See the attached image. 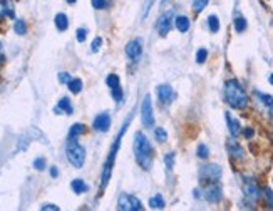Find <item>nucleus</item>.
<instances>
[{"label":"nucleus","instance_id":"1","mask_svg":"<svg viewBox=\"0 0 273 211\" xmlns=\"http://www.w3.org/2000/svg\"><path fill=\"white\" fill-rule=\"evenodd\" d=\"M225 101L228 103L233 109H238L242 111L248 106V96L245 93V89L242 87V84L237 79H230L225 82Z\"/></svg>","mask_w":273,"mask_h":211},{"label":"nucleus","instance_id":"2","mask_svg":"<svg viewBox=\"0 0 273 211\" xmlns=\"http://www.w3.org/2000/svg\"><path fill=\"white\" fill-rule=\"evenodd\" d=\"M134 158H136L137 164L142 169H151L152 166V158H154V153H152V148L147 141V137L141 132H136L134 136Z\"/></svg>","mask_w":273,"mask_h":211},{"label":"nucleus","instance_id":"3","mask_svg":"<svg viewBox=\"0 0 273 211\" xmlns=\"http://www.w3.org/2000/svg\"><path fill=\"white\" fill-rule=\"evenodd\" d=\"M131 119H133V116H129L126 119V122L123 124L118 137H116L113 148H111V151H109V156H108V159H106V163H104V166H103V173H101V190H104V188L108 186L109 180H111V174H113V166H114V161H116V154H118L119 146H121V139H123V136H124V131H126L128 124L131 122Z\"/></svg>","mask_w":273,"mask_h":211},{"label":"nucleus","instance_id":"4","mask_svg":"<svg viewBox=\"0 0 273 211\" xmlns=\"http://www.w3.org/2000/svg\"><path fill=\"white\" fill-rule=\"evenodd\" d=\"M66 158L74 168H82L86 163V149L77 141V137H69L66 143Z\"/></svg>","mask_w":273,"mask_h":211},{"label":"nucleus","instance_id":"5","mask_svg":"<svg viewBox=\"0 0 273 211\" xmlns=\"http://www.w3.org/2000/svg\"><path fill=\"white\" fill-rule=\"evenodd\" d=\"M118 210H121V211H141L142 203L136 198V196L123 193V195H119V198H118Z\"/></svg>","mask_w":273,"mask_h":211},{"label":"nucleus","instance_id":"6","mask_svg":"<svg viewBox=\"0 0 273 211\" xmlns=\"http://www.w3.org/2000/svg\"><path fill=\"white\" fill-rule=\"evenodd\" d=\"M141 122L144 127H152L154 124V114H152V103L149 96H144L141 103Z\"/></svg>","mask_w":273,"mask_h":211},{"label":"nucleus","instance_id":"7","mask_svg":"<svg viewBox=\"0 0 273 211\" xmlns=\"http://www.w3.org/2000/svg\"><path fill=\"white\" fill-rule=\"evenodd\" d=\"M221 178V168L218 164H205L200 169V180L201 181H220Z\"/></svg>","mask_w":273,"mask_h":211},{"label":"nucleus","instance_id":"8","mask_svg":"<svg viewBox=\"0 0 273 211\" xmlns=\"http://www.w3.org/2000/svg\"><path fill=\"white\" fill-rule=\"evenodd\" d=\"M223 198V188L218 181H213L206 186L205 190V200L208 203H220Z\"/></svg>","mask_w":273,"mask_h":211},{"label":"nucleus","instance_id":"9","mask_svg":"<svg viewBox=\"0 0 273 211\" xmlns=\"http://www.w3.org/2000/svg\"><path fill=\"white\" fill-rule=\"evenodd\" d=\"M173 17H174V12L173 10H169V12H164L163 15L159 17L158 22H156V29H158L159 32V35H168L169 34V30H171V27H173Z\"/></svg>","mask_w":273,"mask_h":211},{"label":"nucleus","instance_id":"10","mask_svg":"<svg viewBox=\"0 0 273 211\" xmlns=\"http://www.w3.org/2000/svg\"><path fill=\"white\" fill-rule=\"evenodd\" d=\"M243 193H245V198H247L250 203H255V201L260 198V190H258L257 183L253 181L252 178H245Z\"/></svg>","mask_w":273,"mask_h":211},{"label":"nucleus","instance_id":"11","mask_svg":"<svg viewBox=\"0 0 273 211\" xmlns=\"http://www.w3.org/2000/svg\"><path fill=\"white\" fill-rule=\"evenodd\" d=\"M142 54V44L139 39L136 40H129V42L126 44V56L131 59L133 62H137L139 61Z\"/></svg>","mask_w":273,"mask_h":211},{"label":"nucleus","instance_id":"12","mask_svg":"<svg viewBox=\"0 0 273 211\" xmlns=\"http://www.w3.org/2000/svg\"><path fill=\"white\" fill-rule=\"evenodd\" d=\"M92 127H94V131L108 132L109 127H111V116L108 112L97 114V116L94 117V121H92Z\"/></svg>","mask_w":273,"mask_h":211},{"label":"nucleus","instance_id":"13","mask_svg":"<svg viewBox=\"0 0 273 211\" xmlns=\"http://www.w3.org/2000/svg\"><path fill=\"white\" fill-rule=\"evenodd\" d=\"M156 93H158V99L161 104H169L173 103V98H174V93H173V87L168 86V84H161L158 89H156Z\"/></svg>","mask_w":273,"mask_h":211},{"label":"nucleus","instance_id":"14","mask_svg":"<svg viewBox=\"0 0 273 211\" xmlns=\"http://www.w3.org/2000/svg\"><path fill=\"white\" fill-rule=\"evenodd\" d=\"M226 151H228L231 158L237 159V161H242L243 156H245L243 148L237 143V139H235V137H231V139H228V143H226Z\"/></svg>","mask_w":273,"mask_h":211},{"label":"nucleus","instance_id":"15","mask_svg":"<svg viewBox=\"0 0 273 211\" xmlns=\"http://www.w3.org/2000/svg\"><path fill=\"white\" fill-rule=\"evenodd\" d=\"M225 119H226V124H228V131L230 134L233 137H238L240 134H242V126H240V121H237V119L231 117L230 112H225Z\"/></svg>","mask_w":273,"mask_h":211},{"label":"nucleus","instance_id":"16","mask_svg":"<svg viewBox=\"0 0 273 211\" xmlns=\"http://www.w3.org/2000/svg\"><path fill=\"white\" fill-rule=\"evenodd\" d=\"M54 112L55 114H67V116H71V114L74 112V107L71 104V101H69V98H61L59 99L57 106L54 107Z\"/></svg>","mask_w":273,"mask_h":211},{"label":"nucleus","instance_id":"17","mask_svg":"<svg viewBox=\"0 0 273 211\" xmlns=\"http://www.w3.org/2000/svg\"><path fill=\"white\" fill-rule=\"evenodd\" d=\"M255 98L258 103L265 106V109H268V111L273 114V96H268V94L260 93V91H255Z\"/></svg>","mask_w":273,"mask_h":211},{"label":"nucleus","instance_id":"18","mask_svg":"<svg viewBox=\"0 0 273 211\" xmlns=\"http://www.w3.org/2000/svg\"><path fill=\"white\" fill-rule=\"evenodd\" d=\"M55 27H57V30L59 32H64V30H67V27H69V19H67V15L66 13H57L55 15Z\"/></svg>","mask_w":273,"mask_h":211},{"label":"nucleus","instance_id":"19","mask_svg":"<svg viewBox=\"0 0 273 211\" xmlns=\"http://www.w3.org/2000/svg\"><path fill=\"white\" fill-rule=\"evenodd\" d=\"M174 27L178 29V32H188L189 29V19L188 17H184V15H178L176 19H174Z\"/></svg>","mask_w":273,"mask_h":211},{"label":"nucleus","instance_id":"20","mask_svg":"<svg viewBox=\"0 0 273 211\" xmlns=\"http://www.w3.org/2000/svg\"><path fill=\"white\" fill-rule=\"evenodd\" d=\"M71 188H72V191L76 193V195H82V193H86L87 190H89V186H87L82 180H72Z\"/></svg>","mask_w":273,"mask_h":211},{"label":"nucleus","instance_id":"21","mask_svg":"<svg viewBox=\"0 0 273 211\" xmlns=\"http://www.w3.org/2000/svg\"><path fill=\"white\" fill-rule=\"evenodd\" d=\"M164 206H166V203H164V200H163V196L161 195L152 196V198L149 200V208L151 210H163Z\"/></svg>","mask_w":273,"mask_h":211},{"label":"nucleus","instance_id":"22","mask_svg":"<svg viewBox=\"0 0 273 211\" xmlns=\"http://www.w3.org/2000/svg\"><path fill=\"white\" fill-rule=\"evenodd\" d=\"M67 87L69 91H71L72 94H79L82 91V81L79 79V77H76V79H71L67 82Z\"/></svg>","mask_w":273,"mask_h":211},{"label":"nucleus","instance_id":"23","mask_svg":"<svg viewBox=\"0 0 273 211\" xmlns=\"http://www.w3.org/2000/svg\"><path fill=\"white\" fill-rule=\"evenodd\" d=\"M86 127L84 124H81V122H77V124H72V127L69 129V137H77L81 134H84Z\"/></svg>","mask_w":273,"mask_h":211},{"label":"nucleus","instance_id":"24","mask_svg":"<svg viewBox=\"0 0 273 211\" xmlns=\"http://www.w3.org/2000/svg\"><path fill=\"white\" fill-rule=\"evenodd\" d=\"M247 19H245L243 15H237L235 17V30L237 32H240V34H242V32H245V29H247Z\"/></svg>","mask_w":273,"mask_h":211},{"label":"nucleus","instance_id":"25","mask_svg":"<svg viewBox=\"0 0 273 211\" xmlns=\"http://www.w3.org/2000/svg\"><path fill=\"white\" fill-rule=\"evenodd\" d=\"M208 27H210V32L216 34L220 30V19L216 15H210L208 17Z\"/></svg>","mask_w":273,"mask_h":211},{"label":"nucleus","instance_id":"26","mask_svg":"<svg viewBox=\"0 0 273 211\" xmlns=\"http://www.w3.org/2000/svg\"><path fill=\"white\" fill-rule=\"evenodd\" d=\"M13 30H15L17 35H25L27 34V24L22 19H17L15 24H13Z\"/></svg>","mask_w":273,"mask_h":211},{"label":"nucleus","instance_id":"27","mask_svg":"<svg viewBox=\"0 0 273 211\" xmlns=\"http://www.w3.org/2000/svg\"><path fill=\"white\" fill-rule=\"evenodd\" d=\"M154 137H156V141H158L159 144H164L166 139H168V132H166L163 127H156V129H154Z\"/></svg>","mask_w":273,"mask_h":211},{"label":"nucleus","instance_id":"28","mask_svg":"<svg viewBox=\"0 0 273 211\" xmlns=\"http://www.w3.org/2000/svg\"><path fill=\"white\" fill-rule=\"evenodd\" d=\"M196 156L198 158H201V159H208L210 158V149H208V146L206 144H200L196 148Z\"/></svg>","mask_w":273,"mask_h":211},{"label":"nucleus","instance_id":"29","mask_svg":"<svg viewBox=\"0 0 273 211\" xmlns=\"http://www.w3.org/2000/svg\"><path fill=\"white\" fill-rule=\"evenodd\" d=\"M263 198H265L268 208L273 210V191L270 188H265V190H263Z\"/></svg>","mask_w":273,"mask_h":211},{"label":"nucleus","instance_id":"30","mask_svg":"<svg viewBox=\"0 0 273 211\" xmlns=\"http://www.w3.org/2000/svg\"><path fill=\"white\" fill-rule=\"evenodd\" d=\"M208 2H210V0H194V2H193V10L196 12V13L203 12V10H205V7L208 5Z\"/></svg>","mask_w":273,"mask_h":211},{"label":"nucleus","instance_id":"31","mask_svg":"<svg viewBox=\"0 0 273 211\" xmlns=\"http://www.w3.org/2000/svg\"><path fill=\"white\" fill-rule=\"evenodd\" d=\"M111 93H113V99L116 101V103H123V89L121 86H116L111 89Z\"/></svg>","mask_w":273,"mask_h":211},{"label":"nucleus","instance_id":"32","mask_svg":"<svg viewBox=\"0 0 273 211\" xmlns=\"http://www.w3.org/2000/svg\"><path fill=\"white\" fill-rule=\"evenodd\" d=\"M106 84H108L111 89H113V87L119 86V77L116 76V74H109L108 77H106Z\"/></svg>","mask_w":273,"mask_h":211},{"label":"nucleus","instance_id":"33","mask_svg":"<svg viewBox=\"0 0 273 211\" xmlns=\"http://www.w3.org/2000/svg\"><path fill=\"white\" fill-rule=\"evenodd\" d=\"M206 57H208V50L206 49H198V52H196V62L198 64H203L206 61Z\"/></svg>","mask_w":273,"mask_h":211},{"label":"nucleus","instance_id":"34","mask_svg":"<svg viewBox=\"0 0 273 211\" xmlns=\"http://www.w3.org/2000/svg\"><path fill=\"white\" fill-rule=\"evenodd\" d=\"M32 164H34V168L37 169V171H42V169L45 168V159L44 158H35Z\"/></svg>","mask_w":273,"mask_h":211},{"label":"nucleus","instance_id":"35","mask_svg":"<svg viewBox=\"0 0 273 211\" xmlns=\"http://www.w3.org/2000/svg\"><path fill=\"white\" fill-rule=\"evenodd\" d=\"M76 37H77V42H84L86 40V37H87V30L86 29H77V32H76Z\"/></svg>","mask_w":273,"mask_h":211},{"label":"nucleus","instance_id":"36","mask_svg":"<svg viewBox=\"0 0 273 211\" xmlns=\"http://www.w3.org/2000/svg\"><path fill=\"white\" fill-rule=\"evenodd\" d=\"M101 44H103V39L96 37L94 40H92V44H91V52H97V50L101 49Z\"/></svg>","mask_w":273,"mask_h":211},{"label":"nucleus","instance_id":"37","mask_svg":"<svg viewBox=\"0 0 273 211\" xmlns=\"http://www.w3.org/2000/svg\"><path fill=\"white\" fill-rule=\"evenodd\" d=\"M164 163H166V168H168V169H173V164H174V153L166 154Z\"/></svg>","mask_w":273,"mask_h":211},{"label":"nucleus","instance_id":"38","mask_svg":"<svg viewBox=\"0 0 273 211\" xmlns=\"http://www.w3.org/2000/svg\"><path fill=\"white\" fill-rule=\"evenodd\" d=\"M92 7L97 8V10H101V8H106V0H91Z\"/></svg>","mask_w":273,"mask_h":211},{"label":"nucleus","instance_id":"39","mask_svg":"<svg viewBox=\"0 0 273 211\" xmlns=\"http://www.w3.org/2000/svg\"><path fill=\"white\" fill-rule=\"evenodd\" d=\"M57 79H59V82H62V84H67V82L71 81V76H69L67 72H59Z\"/></svg>","mask_w":273,"mask_h":211},{"label":"nucleus","instance_id":"40","mask_svg":"<svg viewBox=\"0 0 273 211\" xmlns=\"http://www.w3.org/2000/svg\"><path fill=\"white\" fill-rule=\"evenodd\" d=\"M152 2H154V0H146V2H144V10H142V19H146V17H147V13H149V8H151V5H152Z\"/></svg>","mask_w":273,"mask_h":211},{"label":"nucleus","instance_id":"41","mask_svg":"<svg viewBox=\"0 0 273 211\" xmlns=\"http://www.w3.org/2000/svg\"><path fill=\"white\" fill-rule=\"evenodd\" d=\"M40 210L42 211H47V210H50V211H59V206H55V205H42L40 206Z\"/></svg>","mask_w":273,"mask_h":211},{"label":"nucleus","instance_id":"42","mask_svg":"<svg viewBox=\"0 0 273 211\" xmlns=\"http://www.w3.org/2000/svg\"><path fill=\"white\" fill-rule=\"evenodd\" d=\"M49 173H50V176H52V178H57V176H59V171H57V168H55V166L50 168V169H49Z\"/></svg>","mask_w":273,"mask_h":211},{"label":"nucleus","instance_id":"43","mask_svg":"<svg viewBox=\"0 0 273 211\" xmlns=\"http://www.w3.org/2000/svg\"><path fill=\"white\" fill-rule=\"evenodd\" d=\"M243 134H245V137H248V139H250V137L253 136V129H250V127H248V129L243 131Z\"/></svg>","mask_w":273,"mask_h":211},{"label":"nucleus","instance_id":"44","mask_svg":"<svg viewBox=\"0 0 273 211\" xmlns=\"http://www.w3.org/2000/svg\"><path fill=\"white\" fill-rule=\"evenodd\" d=\"M3 61V56H2V44H0V62Z\"/></svg>","mask_w":273,"mask_h":211},{"label":"nucleus","instance_id":"45","mask_svg":"<svg viewBox=\"0 0 273 211\" xmlns=\"http://www.w3.org/2000/svg\"><path fill=\"white\" fill-rule=\"evenodd\" d=\"M268 81H270V84L273 86V74H270V77H268Z\"/></svg>","mask_w":273,"mask_h":211},{"label":"nucleus","instance_id":"46","mask_svg":"<svg viewBox=\"0 0 273 211\" xmlns=\"http://www.w3.org/2000/svg\"><path fill=\"white\" fill-rule=\"evenodd\" d=\"M66 2H67V3H76L77 0H66Z\"/></svg>","mask_w":273,"mask_h":211},{"label":"nucleus","instance_id":"47","mask_svg":"<svg viewBox=\"0 0 273 211\" xmlns=\"http://www.w3.org/2000/svg\"><path fill=\"white\" fill-rule=\"evenodd\" d=\"M166 2H168V0H161V3H166Z\"/></svg>","mask_w":273,"mask_h":211}]
</instances>
